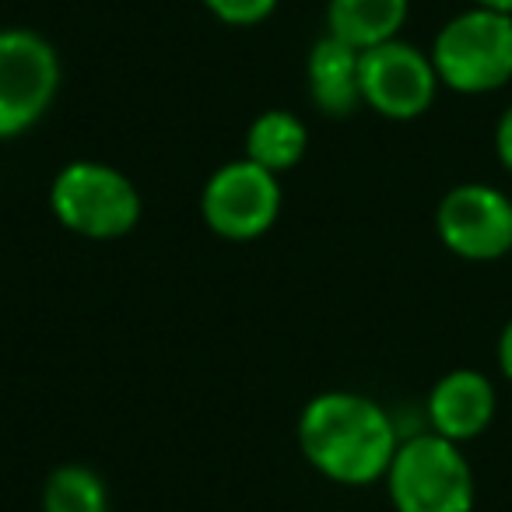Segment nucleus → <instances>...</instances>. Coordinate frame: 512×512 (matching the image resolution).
Listing matches in <instances>:
<instances>
[{
	"label": "nucleus",
	"instance_id": "obj_1",
	"mask_svg": "<svg viewBox=\"0 0 512 512\" xmlns=\"http://www.w3.org/2000/svg\"><path fill=\"white\" fill-rule=\"evenodd\" d=\"M400 435L383 404L365 393H316L299 418V449L316 474L344 488H365L386 477Z\"/></svg>",
	"mask_w": 512,
	"mask_h": 512
},
{
	"label": "nucleus",
	"instance_id": "obj_2",
	"mask_svg": "<svg viewBox=\"0 0 512 512\" xmlns=\"http://www.w3.org/2000/svg\"><path fill=\"white\" fill-rule=\"evenodd\" d=\"M50 211L81 239H123L141 221V190L127 172L106 162H71L50 186Z\"/></svg>",
	"mask_w": 512,
	"mask_h": 512
},
{
	"label": "nucleus",
	"instance_id": "obj_3",
	"mask_svg": "<svg viewBox=\"0 0 512 512\" xmlns=\"http://www.w3.org/2000/svg\"><path fill=\"white\" fill-rule=\"evenodd\" d=\"M383 481L397 512H474V470L435 432L400 439Z\"/></svg>",
	"mask_w": 512,
	"mask_h": 512
},
{
	"label": "nucleus",
	"instance_id": "obj_4",
	"mask_svg": "<svg viewBox=\"0 0 512 512\" xmlns=\"http://www.w3.org/2000/svg\"><path fill=\"white\" fill-rule=\"evenodd\" d=\"M439 85L460 95H488L512 81V18L470 8L449 18L432 43Z\"/></svg>",
	"mask_w": 512,
	"mask_h": 512
},
{
	"label": "nucleus",
	"instance_id": "obj_5",
	"mask_svg": "<svg viewBox=\"0 0 512 512\" xmlns=\"http://www.w3.org/2000/svg\"><path fill=\"white\" fill-rule=\"evenodd\" d=\"M60 92V57L32 29H0V141L32 130Z\"/></svg>",
	"mask_w": 512,
	"mask_h": 512
},
{
	"label": "nucleus",
	"instance_id": "obj_6",
	"mask_svg": "<svg viewBox=\"0 0 512 512\" xmlns=\"http://www.w3.org/2000/svg\"><path fill=\"white\" fill-rule=\"evenodd\" d=\"M200 214L207 228L221 239H260L271 232L281 214V179L249 158L225 162L204 183Z\"/></svg>",
	"mask_w": 512,
	"mask_h": 512
},
{
	"label": "nucleus",
	"instance_id": "obj_7",
	"mask_svg": "<svg viewBox=\"0 0 512 512\" xmlns=\"http://www.w3.org/2000/svg\"><path fill=\"white\" fill-rule=\"evenodd\" d=\"M358 85L362 106L376 109L386 120H418L432 109L439 92V74L428 53L404 39H390L383 46L362 50L358 57Z\"/></svg>",
	"mask_w": 512,
	"mask_h": 512
},
{
	"label": "nucleus",
	"instance_id": "obj_8",
	"mask_svg": "<svg viewBox=\"0 0 512 512\" xmlns=\"http://www.w3.org/2000/svg\"><path fill=\"white\" fill-rule=\"evenodd\" d=\"M435 228L449 253L488 264L512 249V197L488 183L453 186L439 200Z\"/></svg>",
	"mask_w": 512,
	"mask_h": 512
},
{
	"label": "nucleus",
	"instance_id": "obj_9",
	"mask_svg": "<svg viewBox=\"0 0 512 512\" xmlns=\"http://www.w3.org/2000/svg\"><path fill=\"white\" fill-rule=\"evenodd\" d=\"M495 418V386L477 369H453L428 393V425L449 442H467L488 432Z\"/></svg>",
	"mask_w": 512,
	"mask_h": 512
},
{
	"label": "nucleus",
	"instance_id": "obj_10",
	"mask_svg": "<svg viewBox=\"0 0 512 512\" xmlns=\"http://www.w3.org/2000/svg\"><path fill=\"white\" fill-rule=\"evenodd\" d=\"M358 57L362 53L355 46L341 43L337 36H323L320 43L309 50L306 60V81L313 106L323 116L344 120L362 106V85H358Z\"/></svg>",
	"mask_w": 512,
	"mask_h": 512
},
{
	"label": "nucleus",
	"instance_id": "obj_11",
	"mask_svg": "<svg viewBox=\"0 0 512 512\" xmlns=\"http://www.w3.org/2000/svg\"><path fill=\"white\" fill-rule=\"evenodd\" d=\"M411 0H330L327 32L358 53L400 39Z\"/></svg>",
	"mask_w": 512,
	"mask_h": 512
},
{
	"label": "nucleus",
	"instance_id": "obj_12",
	"mask_svg": "<svg viewBox=\"0 0 512 512\" xmlns=\"http://www.w3.org/2000/svg\"><path fill=\"white\" fill-rule=\"evenodd\" d=\"M309 151V127L292 113V109H267L246 130V155L249 162L264 165L267 172L295 169Z\"/></svg>",
	"mask_w": 512,
	"mask_h": 512
},
{
	"label": "nucleus",
	"instance_id": "obj_13",
	"mask_svg": "<svg viewBox=\"0 0 512 512\" xmlns=\"http://www.w3.org/2000/svg\"><path fill=\"white\" fill-rule=\"evenodd\" d=\"M43 512H109L106 481L85 463H64L46 477Z\"/></svg>",
	"mask_w": 512,
	"mask_h": 512
},
{
	"label": "nucleus",
	"instance_id": "obj_14",
	"mask_svg": "<svg viewBox=\"0 0 512 512\" xmlns=\"http://www.w3.org/2000/svg\"><path fill=\"white\" fill-rule=\"evenodd\" d=\"M204 8L225 25H260L278 11V0H204Z\"/></svg>",
	"mask_w": 512,
	"mask_h": 512
},
{
	"label": "nucleus",
	"instance_id": "obj_15",
	"mask_svg": "<svg viewBox=\"0 0 512 512\" xmlns=\"http://www.w3.org/2000/svg\"><path fill=\"white\" fill-rule=\"evenodd\" d=\"M495 151H498V162L512 172V106L505 109L502 120H498V127H495Z\"/></svg>",
	"mask_w": 512,
	"mask_h": 512
},
{
	"label": "nucleus",
	"instance_id": "obj_16",
	"mask_svg": "<svg viewBox=\"0 0 512 512\" xmlns=\"http://www.w3.org/2000/svg\"><path fill=\"white\" fill-rule=\"evenodd\" d=\"M498 369L505 372V379H512V320L505 323L502 337H498Z\"/></svg>",
	"mask_w": 512,
	"mask_h": 512
},
{
	"label": "nucleus",
	"instance_id": "obj_17",
	"mask_svg": "<svg viewBox=\"0 0 512 512\" xmlns=\"http://www.w3.org/2000/svg\"><path fill=\"white\" fill-rule=\"evenodd\" d=\"M474 8H484V11H495V15L512 18V0H474Z\"/></svg>",
	"mask_w": 512,
	"mask_h": 512
}]
</instances>
